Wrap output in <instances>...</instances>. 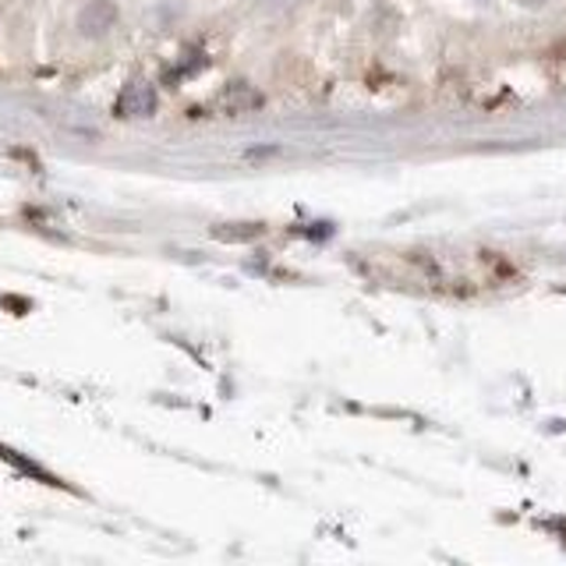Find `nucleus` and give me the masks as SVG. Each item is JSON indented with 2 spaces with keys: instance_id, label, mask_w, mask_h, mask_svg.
Segmentation results:
<instances>
[{
  "instance_id": "f257e3e1",
  "label": "nucleus",
  "mask_w": 566,
  "mask_h": 566,
  "mask_svg": "<svg viewBox=\"0 0 566 566\" xmlns=\"http://www.w3.org/2000/svg\"><path fill=\"white\" fill-rule=\"evenodd\" d=\"M156 110V89L149 82H128L124 93L118 96V118H149Z\"/></svg>"
},
{
  "instance_id": "f03ea898",
  "label": "nucleus",
  "mask_w": 566,
  "mask_h": 566,
  "mask_svg": "<svg viewBox=\"0 0 566 566\" xmlns=\"http://www.w3.org/2000/svg\"><path fill=\"white\" fill-rule=\"evenodd\" d=\"M224 107L230 113H241V110H249V107H258V96L249 93V89H241V85H234V89L224 96Z\"/></svg>"
}]
</instances>
